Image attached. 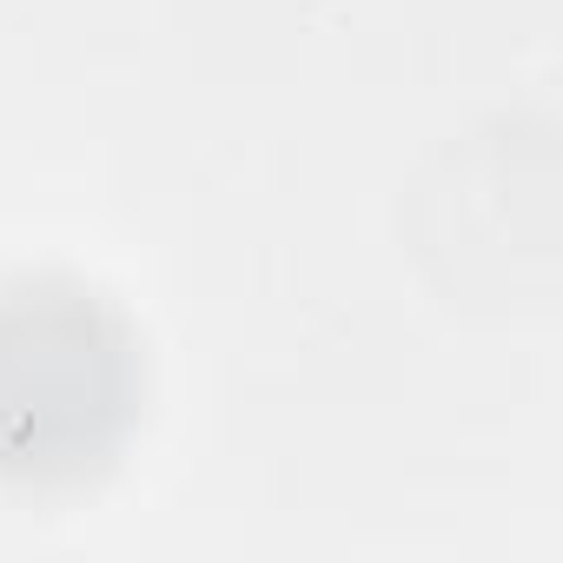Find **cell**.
Listing matches in <instances>:
<instances>
[{
    "instance_id": "obj_1",
    "label": "cell",
    "mask_w": 563,
    "mask_h": 563,
    "mask_svg": "<svg viewBox=\"0 0 563 563\" xmlns=\"http://www.w3.org/2000/svg\"><path fill=\"white\" fill-rule=\"evenodd\" d=\"M140 405L126 319L74 278L0 286V477L74 484L100 471Z\"/></svg>"
}]
</instances>
